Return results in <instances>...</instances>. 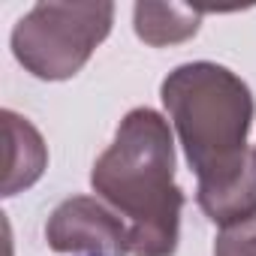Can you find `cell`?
<instances>
[{"label":"cell","mask_w":256,"mask_h":256,"mask_svg":"<svg viewBox=\"0 0 256 256\" xmlns=\"http://www.w3.org/2000/svg\"><path fill=\"white\" fill-rule=\"evenodd\" d=\"M133 22H136V36L142 42L163 48L196 36L202 24V10L184 4H136Z\"/></svg>","instance_id":"52a82bcc"},{"label":"cell","mask_w":256,"mask_h":256,"mask_svg":"<svg viewBox=\"0 0 256 256\" xmlns=\"http://www.w3.org/2000/svg\"><path fill=\"white\" fill-rule=\"evenodd\" d=\"M196 202L205 211V217L223 229L256 220V151L241 169L217 181L199 184Z\"/></svg>","instance_id":"5b68a950"},{"label":"cell","mask_w":256,"mask_h":256,"mask_svg":"<svg viewBox=\"0 0 256 256\" xmlns=\"http://www.w3.org/2000/svg\"><path fill=\"white\" fill-rule=\"evenodd\" d=\"M160 96L199 184L217 181L253 157L247 133L256 106L247 82L232 70L211 60L184 64L166 76Z\"/></svg>","instance_id":"7a4b0ae2"},{"label":"cell","mask_w":256,"mask_h":256,"mask_svg":"<svg viewBox=\"0 0 256 256\" xmlns=\"http://www.w3.org/2000/svg\"><path fill=\"white\" fill-rule=\"evenodd\" d=\"M46 241L54 253L130 256V226L114 208L90 196L60 202L46 223Z\"/></svg>","instance_id":"277c9868"},{"label":"cell","mask_w":256,"mask_h":256,"mask_svg":"<svg viewBox=\"0 0 256 256\" xmlns=\"http://www.w3.org/2000/svg\"><path fill=\"white\" fill-rule=\"evenodd\" d=\"M114 4H36L12 30L16 60L42 82L72 78L112 34Z\"/></svg>","instance_id":"3957f363"},{"label":"cell","mask_w":256,"mask_h":256,"mask_svg":"<svg viewBox=\"0 0 256 256\" xmlns=\"http://www.w3.org/2000/svg\"><path fill=\"white\" fill-rule=\"evenodd\" d=\"M96 196L126 217L130 256H172L181 238L184 190L175 184V139L154 108H133L94 163Z\"/></svg>","instance_id":"6da1fadb"},{"label":"cell","mask_w":256,"mask_h":256,"mask_svg":"<svg viewBox=\"0 0 256 256\" xmlns=\"http://www.w3.org/2000/svg\"><path fill=\"white\" fill-rule=\"evenodd\" d=\"M4 130H6V178H4V196H16L18 190L34 187L46 166L48 151L36 126L24 120L16 112H4Z\"/></svg>","instance_id":"8992f818"},{"label":"cell","mask_w":256,"mask_h":256,"mask_svg":"<svg viewBox=\"0 0 256 256\" xmlns=\"http://www.w3.org/2000/svg\"><path fill=\"white\" fill-rule=\"evenodd\" d=\"M214 256H256V220L223 229L214 241Z\"/></svg>","instance_id":"ba28073f"}]
</instances>
